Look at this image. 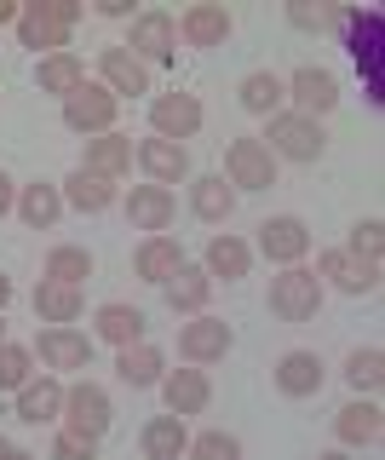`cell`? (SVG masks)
<instances>
[{
	"mask_svg": "<svg viewBox=\"0 0 385 460\" xmlns=\"http://www.w3.org/2000/svg\"><path fill=\"white\" fill-rule=\"evenodd\" d=\"M380 380H385V351H380V345H363V351L346 357V385L356 397H374Z\"/></svg>",
	"mask_w": 385,
	"mask_h": 460,
	"instance_id": "36",
	"label": "cell"
},
{
	"mask_svg": "<svg viewBox=\"0 0 385 460\" xmlns=\"http://www.w3.org/2000/svg\"><path fill=\"white\" fill-rule=\"evenodd\" d=\"M202 270H207L213 282H219V277H224V282H241V277L253 270V248H248L241 236H231V230H224V236H213V242H207Z\"/></svg>",
	"mask_w": 385,
	"mask_h": 460,
	"instance_id": "26",
	"label": "cell"
},
{
	"mask_svg": "<svg viewBox=\"0 0 385 460\" xmlns=\"http://www.w3.org/2000/svg\"><path fill=\"white\" fill-rule=\"evenodd\" d=\"M173 47H179V18H173V12H138V18H133V40H127V52H133L144 69L167 64Z\"/></svg>",
	"mask_w": 385,
	"mask_h": 460,
	"instance_id": "10",
	"label": "cell"
},
{
	"mask_svg": "<svg viewBox=\"0 0 385 460\" xmlns=\"http://www.w3.org/2000/svg\"><path fill=\"white\" fill-rule=\"evenodd\" d=\"M64 431H75V438H104L109 431V392L98 380H75V385H64Z\"/></svg>",
	"mask_w": 385,
	"mask_h": 460,
	"instance_id": "5",
	"label": "cell"
},
{
	"mask_svg": "<svg viewBox=\"0 0 385 460\" xmlns=\"http://www.w3.org/2000/svg\"><path fill=\"white\" fill-rule=\"evenodd\" d=\"M0 460H35V455H30V449H18L12 438H0Z\"/></svg>",
	"mask_w": 385,
	"mask_h": 460,
	"instance_id": "45",
	"label": "cell"
},
{
	"mask_svg": "<svg viewBox=\"0 0 385 460\" xmlns=\"http://www.w3.org/2000/svg\"><path fill=\"white\" fill-rule=\"evenodd\" d=\"M162 397H167V414L190 420V414H202V409H207L213 385H207V374H202V368H173V374H162Z\"/></svg>",
	"mask_w": 385,
	"mask_h": 460,
	"instance_id": "19",
	"label": "cell"
},
{
	"mask_svg": "<svg viewBox=\"0 0 385 460\" xmlns=\"http://www.w3.org/2000/svg\"><path fill=\"white\" fill-rule=\"evenodd\" d=\"M116 110H121V98H109L98 81H81L75 93L64 98V127L69 133H87V138L116 133Z\"/></svg>",
	"mask_w": 385,
	"mask_h": 460,
	"instance_id": "6",
	"label": "cell"
},
{
	"mask_svg": "<svg viewBox=\"0 0 385 460\" xmlns=\"http://www.w3.org/2000/svg\"><path fill=\"white\" fill-rule=\"evenodd\" d=\"M138 167L150 172V184H179L184 172H190V150H184V144H167V138H138Z\"/></svg>",
	"mask_w": 385,
	"mask_h": 460,
	"instance_id": "20",
	"label": "cell"
},
{
	"mask_svg": "<svg viewBox=\"0 0 385 460\" xmlns=\"http://www.w3.org/2000/svg\"><path fill=\"white\" fill-rule=\"evenodd\" d=\"M317 460H351V455H346V449H334V455H317Z\"/></svg>",
	"mask_w": 385,
	"mask_h": 460,
	"instance_id": "48",
	"label": "cell"
},
{
	"mask_svg": "<svg viewBox=\"0 0 385 460\" xmlns=\"http://www.w3.org/2000/svg\"><path fill=\"white\" fill-rule=\"evenodd\" d=\"M190 213H196V219H207V225H224L236 213L231 179H224V172H202V179L190 184Z\"/></svg>",
	"mask_w": 385,
	"mask_h": 460,
	"instance_id": "25",
	"label": "cell"
},
{
	"mask_svg": "<svg viewBox=\"0 0 385 460\" xmlns=\"http://www.w3.org/2000/svg\"><path fill=\"white\" fill-rule=\"evenodd\" d=\"M144 455L150 460H179L184 449H190V431H184L179 414H155V420H144Z\"/></svg>",
	"mask_w": 385,
	"mask_h": 460,
	"instance_id": "35",
	"label": "cell"
},
{
	"mask_svg": "<svg viewBox=\"0 0 385 460\" xmlns=\"http://www.w3.org/2000/svg\"><path fill=\"white\" fill-rule=\"evenodd\" d=\"M270 380H276V392H282V397H317V392H322V380H328V368H322V357H317V351H288V357H276Z\"/></svg>",
	"mask_w": 385,
	"mask_h": 460,
	"instance_id": "16",
	"label": "cell"
},
{
	"mask_svg": "<svg viewBox=\"0 0 385 460\" xmlns=\"http://www.w3.org/2000/svg\"><path fill=\"white\" fill-rule=\"evenodd\" d=\"M202 121H207V110H202V98H196V93H162V98H150V127H155V138H167V144L196 138V133H202Z\"/></svg>",
	"mask_w": 385,
	"mask_h": 460,
	"instance_id": "7",
	"label": "cell"
},
{
	"mask_svg": "<svg viewBox=\"0 0 385 460\" xmlns=\"http://www.w3.org/2000/svg\"><path fill=\"white\" fill-rule=\"evenodd\" d=\"M35 380V351L30 345H0V392H23Z\"/></svg>",
	"mask_w": 385,
	"mask_h": 460,
	"instance_id": "38",
	"label": "cell"
},
{
	"mask_svg": "<svg viewBox=\"0 0 385 460\" xmlns=\"http://www.w3.org/2000/svg\"><path fill=\"white\" fill-rule=\"evenodd\" d=\"M35 357H40L52 374H75V368H92V340L75 334V328H40Z\"/></svg>",
	"mask_w": 385,
	"mask_h": 460,
	"instance_id": "14",
	"label": "cell"
},
{
	"mask_svg": "<svg viewBox=\"0 0 385 460\" xmlns=\"http://www.w3.org/2000/svg\"><path fill=\"white\" fill-rule=\"evenodd\" d=\"M339 29H346V52H351V64L363 69V98L368 104H385V69H380V47H385V18L374 6H363V12H339Z\"/></svg>",
	"mask_w": 385,
	"mask_h": 460,
	"instance_id": "1",
	"label": "cell"
},
{
	"mask_svg": "<svg viewBox=\"0 0 385 460\" xmlns=\"http://www.w3.org/2000/svg\"><path fill=\"white\" fill-rule=\"evenodd\" d=\"M58 213H64L58 184L35 179V184H23V190H18V219L30 225V230H52V225H58Z\"/></svg>",
	"mask_w": 385,
	"mask_h": 460,
	"instance_id": "32",
	"label": "cell"
},
{
	"mask_svg": "<svg viewBox=\"0 0 385 460\" xmlns=\"http://www.w3.org/2000/svg\"><path fill=\"white\" fill-rule=\"evenodd\" d=\"M52 460H98V443L92 438H75V431L58 426V438H52Z\"/></svg>",
	"mask_w": 385,
	"mask_h": 460,
	"instance_id": "42",
	"label": "cell"
},
{
	"mask_svg": "<svg viewBox=\"0 0 385 460\" xmlns=\"http://www.w3.org/2000/svg\"><path fill=\"white\" fill-rule=\"evenodd\" d=\"M288 98H293V115H311V121H322V115H334L339 104V81L328 75V69L305 64L288 75Z\"/></svg>",
	"mask_w": 385,
	"mask_h": 460,
	"instance_id": "12",
	"label": "cell"
},
{
	"mask_svg": "<svg viewBox=\"0 0 385 460\" xmlns=\"http://www.w3.org/2000/svg\"><path fill=\"white\" fill-rule=\"evenodd\" d=\"M224 179H231V190H270L276 184V162H270V150L259 138H231V150H224Z\"/></svg>",
	"mask_w": 385,
	"mask_h": 460,
	"instance_id": "8",
	"label": "cell"
},
{
	"mask_svg": "<svg viewBox=\"0 0 385 460\" xmlns=\"http://www.w3.org/2000/svg\"><path fill=\"white\" fill-rule=\"evenodd\" d=\"M190 460H241V438L236 431H202V438H190Z\"/></svg>",
	"mask_w": 385,
	"mask_h": 460,
	"instance_id": "40",
	"label": "cell"
},
{
	"mask_svg": "<svg viewBox=\"0 0 385 460\" xmlns=\"http://www.w3.org/2000/svg\"><path fill=\"white\" fill-rule=\"evenodd\" d=\"M270 311L282 323H311L322 311V277L305 265H282V277H270Z\"/></svg>",
	"mask_w": 385,
	"mask_h": 460,
	"instance_id": "4",
	"label": "cell"
},
{
	"mask_svg": "<svg viewBox=\"0 0 385 460\" xmlns=\"http://www.w3.org/2000/svg\"><path fill=\"white\" fill-rule=\"evenodd\" d=\"M144 328H150V316L138 311V305H98V316H92V334L104 340V345H116V351L144 345Z\"/></svg>",
	"mask_w": 385,
	"mask_h": 460,
	"instance_id": "21",
	"label": "cell"
},
{
	"mask_svg": "<svg viewBox=\"0 0 385 460\" xmlns=\"http://www.w3.org/2000/svg\"><path fill=\"white\" fill-rule=\"evenodd\" d=\"M231 345H236V328H231V323H219V316H190V323L179 328V357H184L190 368L219 363Z\"/></svg>",
	"mask_w": 385,
	"mask_h": 460,
	"instance_id": "9",
	"label": "cell"
},
{
	"mask_svg": "<svg viewBox=\"0 0 385 460\" xmlns=\"http://www.w3.org/2000/svg\"><path fill=\"white\" fill-rule=\"evenodd\" d=\"M81 167L116 184L121 172L133 167V138H121V133H98V138H87V162H81Z\"/></svg>",
	"mask_w": 385,
	"mask_h": 460,
	"instance_id": "30",
	"label": "cell"
},
{
	"mask_svg": "<svg viewBox=\"0 0 385 460\" xmlns=\"http://www.w3.org/2000/svg\"><path fill=\"white\" fill-rule=\"evenodd\" d=\"M98 86H104L109 98H138V93H150V69L127 47H104L98 52Z\"/></svg>",
	"mask_w": 385,
	"mask_h": 460,
	"instance_id": "15",
	"label": "cell"
},
{
	"mask_svg": "<svg viewBox=\"0 0 385 460\" xmlns=\"http://www.w3.org/2000/svg\"><path fill=\"white\" fill-rule=\"evenodd\" d=\"M162 288H167V305H173V311L202 316V311H207V294H213V277H207L202 265H190V259H184V265H179Z\"/></svg>",
	"mask_w": 385,
	"mask_h": 460,
	"instance_id": "24",
	"label": "cell"
},
{
	"mask_svg": "<svg viewBox=\"0 0 385 460\" xmlns=\"http://www.w3.org/2000/svg\"><path fill=\"white\" fill-rule=\"evenodd\" d=\"M0 23H18V6H12V0H0Z\"/></svg>",
	"mask_w": 385,
	"mask_h": 460,
	"instance_id": "47",
	"label": "cell"
},
{
	"mask_svg": "<svg viewBox=\"0 0 385 460\" xmlns=\"http://www.w3.org/2000/svg\"><path fill=\"white\" fill-rule=\"evenodd\" d=\"M58 196H64V208H75V213H104L109 201H116V184L98 179V172H87V167H75L58 184Z\"/></svg>",
	"mask_w": 385,
	"mask_h": 460,
	"instance_id": "29",
	"label": "cell"
},
{
	"mask_svg": "<svg viewBox=\"0 0 385 460\" xmlns=\"http://www.w3.org/2000/svg\"><path fill=\"white\" fill-rule=\"evenodd\" d=\"M259 253L270 265H299V259L311 253V230L305 219H293V213H276V219L259 225Z\"/></svg>",
	"mask_w": 385,
	"mask_h": 460,
	"instance_id": "13",
	"label": "cell"
},
{
	"mask_svg": "<svg viewBox=\"0 0 385 460\" xmlns=\"http://www.w3.org/2000/svg\"><path fill=\"white\" fill-rule=\"evenodd\" d=\"M81 311H87L81 288H69V282H47V277H40V288H35V316H40L47 328H69V323H81Z\"/></svg>",
	"mask_w": 385,
	"mask_h": 460,
	"instance_id": "23",
	"label": "cell"
},
{
	"mask_svg": "<svg viewBox=\"0 0 385 460\" xmlns=\"http://www.w3.org/2000/svg\"><path fill=\"white\" fill-rule=\"evenodd\" d=\"M0 345H6V323H0Z\"/></svg>",
	"mask_w": 385,
	"mask_h": 460,
	"instance_id": "49",
	"label": "cell"
},
{
	"mask_svg": "<svg viewBox=\"0 0 385 460\" xmlns=\"http://www.w3.org/2000/svg\"><path fill=\"white\" fill-rule=\"evenodd\" d=\"M334 431H339V443H380V431H385V420H380V402L374 397H351L346 409L334 414Z\"/></svg>",
	"mask_w": 385,
	"mask_h": 460,
	"instance_id": "28",
	"label": "cell"
},
{
	"mask_svg": "<svg viewBox=\"0 0 385 460\" xmlns=\"http://www.w3.org/2000/svg\"><path fill=\"white\" fill-rule=\"evenodd\" d=\"M116 374L133 392H144V385H162V374H167V357H162V345H127V351L116 357Z\"/></svg>",
	"mask_w": 385,
	"mask_h": 460,
	"instance_id": "31",
	"label": "cell"
},
{
	"mask_svg": "<svg viewBox=\"0 0 385 460\" xmlns=\"http://www.w3.org/2000/svg\"><path fill=\"white\" fill-rule=\"evenodd\" d=\"M12 208H18V184H12V172L0 167V213H12Z\"/></svg>",
	"mask_w": 385,
	"mask_h": 460,
	"instance_id": "43",
	"label": "cell"
},
{
	"mask_svg": "<svg viewBox=\"0 0 385 460\" xmlns=\"http://www.w3.org/2000/svg\"><path fill=\"white\" fill-rule=\"evenodd\" d=\"M288 23H293V29H311V35H322V29H339V12L328 6V0H288Z\"/></svg>",
	"mask_w": 385,
	"mask_h": 460,
	"instance_id": "39",
	"label": "cell"
},
{
	"mask_svg": "<svg viewBox=\"0 0 385 460\" xmlns=\"http://www.w3.org/2000/svg\"><path fill=\"white\" fill-rule=\"evenodd\" d=\"M87 277H92V253H87V248H69V242H64V248H52V253H47V282H69V288H81Z\"/></svg>",
	"mask_w": 385,
	"mask_h": 460,
	"instance_id": "37",
	"label": "cell"
},
{
	"mask_svg": "<svg viewBox=\"0 0 385 460\" xmlns=\"http://www.w3.org/2000/svg\"><path fill=\"white\" fill-rule=\"evenodd\" d=\"M236 98H241V110L248 115H282L288 110V81L282 75H270V69H248V75H241V86H236Z\"/></svg>",
	"mask_w": 385,
	"mask_h": 460,
	"instance_id": "22",
	"label": "cell"
},
{
	"mask_svg": "<svg viewBox=\"0 0 385 460\" xmlns=\"http://www.w3.org/2000/svg\"><path fill=\"white\" fill-rule=\"evenodd\" d=\"M179 265H184V253H179L173 236H144V242H138V253H133V270H138L144 282H155V288L173 277Z\"/></svg>",
	"mask_w": 385,
	"mask_h": 460,
	"instance_id": "33",
	"label": "cell"
},
{
	"mask_svg": "<svg viewBox=\"0 0 385 460\" xmlns=\"http://www.w3.org/2000/svg\"><path fill=\"white\" fill-rule=\"evenodd\" d=\"M265 150H270V162H299V167H311V162H322V150H328V133H322V121H311V115H293V110H282V115H270L265 121Z\"/></svg>",
	"mask_w": 385,
	"mask_h": 460,
	"instance_id": "2",
	"label": "cell"
},
{
	"mask_svg": "<svg viewBox=\"0 0 385 460\" xmlns=\"http://www.w3.org/2000/svg\"><path fill=\"white\" fill-rule=\"evenodd\" d=\"M317 277H322V288L334 282L339 294H374L380 288V259H356L346 248H328L317 259Z\"/></svg>",
	"mask_w": 385,
	"mask_h": 460,
	"instance_id": "11",
	"label": "cell"
},
{
	"mask_svg": "<svg viewBox=\"0 0 385 460\" xmlns=\"http://www.w3.org/2000/svg\"><path fill=\"white\" fill-rule=\"evenodd\" d=\"M380 219H363V225H351V242H346V253L356 259H380Z\"/></svg>",
	"mask_w": 385,
	"mask_h": 460,
	"instance_id": "41",
	"label": "cell"
},
{
	"mask_svg": "<svg viewBox=\"0 0 385 460\" xmlns=\"http://www.w3.org/2000/svg\"><path fill=\"white\" fill-rule=\"evenodd\" d=\"M179 35H184V47H224L231 40V12L224 6H184Z\"/></svg>",
	"mask_w": 385,
	"mask_h": 460,
	"instance_id": "27",
	"label": "cell"
},
{
	"mask_svg": "<svg viewBox=\"0 0 385 460\" xmlns=\"http://www.w3.org/2000/svg\"><path fill=\"white\" fill-rule=\"evenodd\" d=\"M81 6L75 0H30V6H18V40L35 52H64L69 47V29H75Z\"/></svg>",
	"mask_w": 385,
	"mask_h": 460,
	"instance_id": "3",
	"label": "cell"
},
{
	"mask_svg": "<svg viewBox=\"0 0 385 460\" xmlns=\"http://www.w3.org/2000/svg\"><path fill=\"white\" fill-rule=\"evenodd\" d=\"M12 414H18L23 426H52L64 414V380H58V374H40V380H30L18 392V409H12Z\"/></svg>",
	"mask_w": 385,
	"mask_h": 460,
	"instance_id": "18",
	"label": "cell"
},
{
	"mask_svg": "<svg viewBox=\"0 0 385 460\" xmlns=\"http://www.w3.org/2000/svg\"><path fill=\"white\" fill-rule=\"evenodd\" d=\"M173 213H179V201L162 184H133V196H127V219H133V230H150V236H167Z\"/></svg>",
	"mask_w": 385,
	"mask_h": 460,
	"instance_id": "17",
	"label": "cell"
},
{
	"mask_svg": "<svg viewBox=\"0 0 385 460\" xmlns=\"http://www.w3.org/2000/svg\"><path fill=\"white\" fill-rule=\"evenodd\" d=\"M81 81H87V64H81L75 52H52V58H40V64H35V86H40V93H52V98H69Z\"/></svg>",
	"mask_w": 385,
	"mask_h": 460,
	"instance_id": "34",
	"label": "cell"
},
{
	"mask_svg": "<svg viewBox=\"0 0 385 460\" xmlns=\"http://www.w3.org/2000/svg\"><path fill=\"white\" fill-rule=\"evenodd\" d=\"M6 305H12V277L0 270V311H6Z\"/></svg>",
	"mask_w": 385,
	"mask_h": 460,
	"instance_id": "46",
	"label": "cell"
},
{
	"mask_svg": "<svg viewBox=\"0 0 385 460\" xmlns=\"http://www.w3.org/2000/svg\"><path fill=\"white\" fill-rule=\"evenodd\" d=\"M98 12H104V18H133V6H127V0H98Z\"/></svg>",
	"mask_w": 385,
	"mask_h": 460,
	"instance_id": "44",
	"label": "cell"
}]
</instances>
